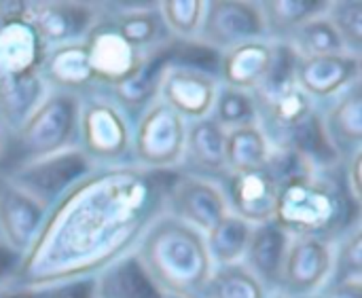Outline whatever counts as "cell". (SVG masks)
I'll return each mask as SVG.
<instances>
[{
    "instance_id": "1",
    "label": "cell",
    "mask_w": 362,
    "mask_h": 298,
    "mask_svg": "<svg viewBox=\"0 0 362 298\" xmlns=\"http://www.w3.org/2000/svg\"><path fill=\"white\" fill-rule=\"evenodd\" d=\"M178 172L144 167H106L91 172L45 216L36 239L17 269L23 288L93 278L95 271L132 252L161 216Z\"/></svg>"
},
{
    "instance_id": "2",
    "label": "cell",
    "mask_w": 362,
    "mask_h": 298,
    "mask_svg": "<svg viewBox=\"0 0 362 298\" xmlns=\"http://www.w3.org/2000/svg\"><path fill=\"white\" fill-rule=\"evenodd\" d=\"M138 256L168 298H199L214 271L206 237L170 214L146 229Z\"/></svg>"
},
{
    "instance_id": "3",
    "label": "cell",
    "mask_w": 362,
    "mask_h": 298,
    "mask_svg": "<svg viewBox=\"0 0 362 298\" xmlns=\"http://www.w3.org/2000/svg\"><path fill=\"white\" fill-rule=\"evenodd\" d=\"M358 208L344 182L305 174L280 186L274 222L291 237L331 239L358 225Z\"/></svg>"
},
{
    "instance_id": "4",
    "label": "cell",
    "mask_w": 362,
    "mask_h": 298,
    "mask_svg": "<svg viewBox=\"0 0 362 298\" xmlns=\"http://www.w3.org/2000/svg\"><path fill=\"white\" fill-rule=\"evenodd\" d=\"M81 102L72 93L55 91L45 97L38 108L15 129L0 153V176L8 172L66 150L72 138L78 133Z\"/></svg>"
},
{
    "instance_id": "5",
    "label": "cell",
    "mask_w": 362,
    "mask_h": 298,
    "mask_svg": "<svg viewBox=\"0 0 362 298\" xmlns=\"http://www.w3.org/2000/svg\"><path fill=\"white\" fill-rule=\"evenodd\" d=\"M185 140V119L163 100L155 97L142 110L136 133L132 138V150L144 169L168 172L182 161Z\"/></svg>"
},
{
    "instance_id": "6",
    "label": "cell",
    "mask_w": 362,
    "mask_h": 298,
    "mask_svg": "<svg viewBox=\"0 0 362 298\" xmlns=\"http://www.w3.org/2000/svg\"><path fill=\"white\" fill-rule=\"evenodd\" d=\"M78 136L83 153L91 163H119L132 150L127 112L106 95H93L81 106Z\"/></svg>"
},
{
    "instance_id": "7",
    "label": "cell",
    "mask_w": 362,
    "mask_h": 298,
    "mask_svg": "<svg viewBox=\"0 0 362 298\" xmlns=\"http://www.w3.org/2000/svg\"><path fill=\"white\" fill-rule=\"evenodd\" d=\"M91 169L93 163L85 157L81 148H66L8 172L4 180L15 184L47 208L55 203L76 182L89 176Z\"/></svg>"
},
{
    "instance_id": "8",
    "label": "cell",
    "mask_w": 362,
    "mask_h": 298,
    "mask_svg": "<svg viewBox=\"0 0 362 298\" xmlns=\"http://www.w3.org/2000/svg\"><path fill=\"white\" fill-rule=\"evenodd\" d=\"M0 78L38 72L47 53L25 17V2H0Z\"/></svg>"
},
{
    "instance_id": "9",
    "label": "cell",
    "mask_w": 362,
    "mask_h": 298,
    "mask_svg": "<svg viewBox=\"0 0 362 298\" xmlns=\"http://www.w3.org/2000/svg\"><path fill=\"white\" fill-rule=\"evenodd\" d=\"M265 30V17L255 2H206L199 42L216 51H229L244 42L261 40Z\"/></svg>"
},
{
    "instance_id": "10",
    "label": "cell",
    "mask_w": 362,
    "mask_h": 298,
    "mask_svg": "<svg viewBox=\"0 0 362 298\" xmlns=\"http://www.w3.org/2000/svg\"><path fill=\"white\" fill-rule=\"evenodd\" d=\"M331 273V244L320 237H295L288 246L280 288L286 298H310L327 288Z\"/></svg>"
},
{
    "instance_id": "11",
    "label": "cell",
    "mask_w": 362,
    "mask_h": 298,
    "mask_svg": "<svg viewBox=\"0 0 362 298\" xmlns=\"http://www.w3.org/2000/svg\"><path fill=\"white\" fill-rule=\"evenodd\" d=\"M165 210V214L182 220L199 233H208L225 214H229L223 189L206 178L182 174H178L168 191Z\"/></svg>"
},
{
    "instance_id": "12",
    "label": "cell",
    "mask_w": 362,
    "mask_h": 298,
    "mask_svg": "<svg viewBox=\"0 0 362 298\" xmlns=\"http://www.w3.org/2000/svg\"><path fill=\"white\" fill-rule=\"evenodd\" d=\"M25 17L45 49L78 42L98 23L93 6L83 2H25Z\"/></svg>"
},
{
    "instance_id": "13",
    "label": "cell",
    "mask_w": 362,
    "mask_h": 298,
    "mask_svg": "<svg viewBox=\"0 0 362 298\" xmlns=\"http://www.w3.org/2000/svg\"><path fill=\"white\" fill-rule=\"evenodd\" d=\"M361 59L348 51L331 53V55H312L297 59L295 81L297 87L312 100L337 97L348 87L358 81Z\"/></svg>"
},
{
    "instance_id": "14",
    "label": "cell",
    "mask_w": 362,
    "mask_h": 298,
    "mask_svg": "<svg viewBox=\"0 0 362 298\" xmlns=\"http://www.w3.org/2000/svg\"><path fill=\"white\" fill-rule=\"evenodd\" d=\"M159 100L172 106L185 121H199L210 114L218 85L210 72L187 66H170L159 85Z\"/></svg>"
},
{
    "instance_id": "15",
    "label": "cell",
    "mask_w": 362,
    "mask_h": 298,
    "mask_svg": "<svg viewBox=\"0 0 362 298\" xmlns=\"http://www.w3.org/2000/svg\"><path fill=\"white\" fill-rule=\"evenodd\" d=\"M223 193L227 199V208H231L233 214L242 220L250 225H263L267 220H274L280 184L267 172V167L227 174Z\"/></svg>"
},
{
    "instance_id": "16",
    "label": "cell",
    "mask_w": 362,
    "mask_h": 298,
    "mask_svg": "<svg viewBox=\"0 0 362 298\" xmlns=\"http://www.w3.org/2000/svg\"><path fill=\"white\" fill-rule=\"evenodd\" d=\"M85 47L95 83L110 87L125 81L142 59V53L129 47L110 21H98L87 34Z\"/></svg>"
},
{
    "instance_id": "17",
    "label": "cell",
    "mask_w": 362,
    "mask_h": 298,
    "mask_svg": "<svg viewBox=\"0 0 362 298\" xmlns=\"http://www.w3.org/2000/svg\"><path fill=\"white\" fill-rule=\"evenodd\" d=\"M45 205L2 178L0 184V235L6 246L25 254L45 220Z\"/></svg>"
},
{
    "instance_id": "18",
    "label": "cell",
    "mask_w": 362,
    "mask_h": 298,
    "mask_svg": "<svg viewBox=\"0 0 362 298\" xmlns=\"http://www.w3.org/2000/svg\"><path fill=\"white\" fill-rule=\"evenodd\" d=\"M174 61V40H168L142 55L136 70L112 87V100L127 110H144L157 95L163 74Z\"/></svg>"
},
{
    "instance_id": "19",
    "label": "cell",
    "mask_w": 362,
    "mask_h": 298,
    "mask_svg": "<svg viewBox=\"0 0 362 298\" xmlns=\"http://www.w3.org/2000/svg\"><path fill=\"white\" fill-rule=\"evenodd\" d=\"M291 235L278 227L274 220H267L252 229L248 248H246V269L267 288H280L284 261L288 254Z\"/></svg>"
},
{
    "instance_id": "20",
    "label": "cell",
    "mask_w": 362,
    "mask_h": 298,
    "mask_svg": "<svg viewBox=\"0 0 362 298\" xmlns=\"http://www.w3.org/2000/svg\"><path fill=\"white\" fill-rule=\"evenodd\" d=\"M95 298H168L148 275L138 252H127L95 278Z\"/></svg>"
},
{
    "instance_id": "21",
    "label": "cell",
    "mask_w": 362,
    "mask_h": 298,
    "mask_svg": "<svg viewBox=\"0 0 362 298\" xmlns=\"http://www.w3.org/2000/svg\"><path fill=\"white\" fill-rule=\"evenodd\" d=\"M274 61V47L263 40L244 42L221 53L218 70L225 78V87L240 91H255L263 85Z\"/></svg>"
},
{
    "instance_id": "22",
    "label": "cell",
    "mask_w": 362,
    "mask_h": 298,
    "mask_svg": "<svg viewBox=\"0 0 362 298\" xmlns=\"http://www.w3.org/2000/svg\"><path fill=\"white\" fill-rule=\"evenodd\" d=\"M325 131L335 150L346 159L361 150L362 144V89L361 81L337 95L335 104L322 119Z\"/></svg>"
},
{
    "instance_id": "23",
    "label": "cell",
    "mask_w": 362,
    "mask_h": 298,
    "mask_svg": "<svg viewBox=\"0 0 362 298\" xmlns=\"http://www.w3.org/2000/svg\"><path fill=\"white\" fill-rule=\"evenodd\" d=\"M40 72H42L40 74L42 81L57 87V91L72 93V95H76V91L89 89L95 83L87 57L85 40L57 47L53 53H49V57H45Z\"/></svg>"
},
{
    "instance_id": "24",
    "label": "cell",
    "mask_w": 362,
    "mask_h": 298,
    "mask_svg": "<svg viewBox=\"0 0 362 298\" xmlns=\"http://www.w3.org/2000/svg\"><path fill=\"white\" fill-rule=\"evenodd\" d=\"M182 159L195 172L225 174V129L212 117L191 121Z\"/></svg>"
},
{
    "instance_id": "25",
    "label": "cell",
    "mask_w": 362,
    "mask_h": 298,
    "mask_svg": "<svg viewBox=\"0 0 362 298\" xmlns=\"http://www.w3.org/2000/svg\"><path fill=\"white\" fill-rule=\"evenodd\" d=\"M45 81L40 72L0 78V119L13 131L38 108L45 100Z\"/></svg>"
},
{
    "instance_id": "26",
    "label": "cell",
    "mask_w": 362,
    "mask_h": 298,
    "mask_svg": "<svg viewBox=\"0 0 362 298\" xmlns=\"http://www.w3.org/2000/svg\"><path fill=\"white\" fill-rule=\"evenodd\" d=\"M269 140L257 123L225 133V167L229 174L263 169L269 161Z\"/></svg>"
},
{
    "instance_id": "27",
    "label": "cell",
    "mask_w": 362,
    "mask_h": 298,
    "mask_svg": "<svg viewBox=\"0 0 362 298\" xmlns=\"http://www.w3.org/2000/svg\"><path fill=\"white\" fill-rule=\"evenodd\" d=\"M250 235H252L250 222L242 220L235 214H225L208 231V237H206V246H208L212 265H216V267L238 265L246 254Z\"/></svg>"
},
{
    "instance_id": "28",
    "label": "cell",
    "mask_w": 362,
    "mask_h": 298,
    "mask_svg": "<svg viewBox=\"0 0 362 298\" xmlns=\"http://www.w3.org/2000/svg\"><path fill=\"white\" fill-rule=\"evenodd\" d=\"M117 34L134 49L142 47H159L165 38V23L157 11V6H136L132 11L121 13L115 21H110ZM168 42V40H165Z\"/></svg>"
},
{
    "instance_id": "29",
    "label": "cell",
    "mask_w": 362,
    "mask_h": 298,
    "mask_svg": "<svg viewBox=\"0 0 362 298\" xmlns=\"http://www.w3.org/2000/svg\"><path fill=\"white\" fill-rule=\"evenodd\" d=\"M199 298H267L265 286L244 267H214Z\"/></svg>"
},
{
    "instance_id": "30",
    "label": "cell",
    "mask_w": 362,
    "mask_h": 298,
    "mask_svg": "<svg viewBox=\"0 0 362 298\" xmlns=\"http://www.w3.org/2000/svg\"><path fill=\"white\" fill-rule=\"evenodd\" d=\"M329 13V11H327ZM316 15L301 23L293 34H291V47L301 55V57H312V55H331V53H344L346 47L341 42L339 32L335 30L333 21L329 15Z\"/></svg>"
},
{
    "instance_id": "31",
    "label": "cell",
    "mask_w": 362,
    "mask_h": 298,
    "mask_svg": "<svg viewBox=\"0 0 362 298\" xmlns=\"http://www.w3.org/2000/svg\"><path fill=\"white\" fill-rule=\"evenodd\" d=\"M331 2L322 0H280V2H263L261 13L265 17V25L278 34H293L308 19L327 13Z\"/></svg>"
},
{
    "instance_id": "32",
    "label": "cell",
    "mask_w": 362,
    "mask_h": 298,
    "mask_svg": "<svg viewBox=\"0 0 362 298\" xmlns=\"http://www.w3.org/2000/svg\"><path fill=\"white\" fill-rule=\"evenodd\" d=\"M212 108H214L212 119L223 129L244 127V125L255 123V119H257V102H255L252 93L231 89V87H223L216 93Z\"/></svg>"
},
{
    "instance_id": "33",
    "label": "cell",
    "mask_w": 362,
    "mask_h": 298,
    "mask_svg": "<svg viewBox=\"0 0 362 298\" xmlns=\"http://www.w3.org/2000/svg\"><path fill=\"white\" fill-rule=\"evenodd\" d=\"M163 23L172 30L178 40H189L193 34L199 32L206 2L202 0H165L157 6Z\"/></svg>"
},
{
    "instance_id": "34",
    "label": "cell",
    "mask_w": 362,
    "mask_h": 298,
    "mask_svg": "<svg viewBox=\"0 0 362 298\" xmlns=\"http://www.w3.org/2000/svg\"><path fill=\"white\" fill-rule=\"evenodd\" d=\"M362 278V233L356 225L344 235V242L333 256V273L329 284H352ZM327 284V286H329Z\"/></svg>"
},
{
    "instance_id": "35",
    "label": "cell",
    "mask_w": 362,
    "mask_h": 298,
    "mask_svg": "<svg viewBox=\"0 0 362 298\" xmlns=\"http://www.w3.org/2000/svg\"><path fill=\"white\" fill-rule=\"evenodd\" d=\"M329 19L339 32L346 51L358 55L362 49V2H335L329 6Z\"/></svg>"
},
{
    "instance_id": "36",
    "label": "cell",
    "mask_w": 362,
    "mask_h": 298,
    "mask_svg": "<svg viewBox=\"0 0 362 298\" xmlns=\"http://www.w3.org/2000/svg\"><path fill=\"white\" fill-rule=\"evenodd\" d=\"M38 298H95V278H78L40 288Z\"/></svg>"
},
{
    "instance_id": "37",
    "label": "cell",
    "mask_w": 362,
    "mask_h": 298,
    "mask_svg": "<svg viewBox=\"0 0 362 298\" xmlns=\"http://www.w3.org/2000/svg\"><path fill=\"white\" fill-rule=\"evenodd\" d=\"M361 159H362V150L354 153V155H350V157L346 159L344 180H341V182H344V186H346V191L350 193V197H352L356 203H361V197H362Z\"/></svg>"
},
{
    "instance_id": "38",
    "label": "cell",
    "mask_w": 362,
    "mask_h": 298,
    "mask_svg": "<svg viewBox=\"0 0 362 298\" xmlns=\"http://www.w3.org/2000/svg\"><path fill=\"white\" fill-rule=\"evenodd\" d=\"M21 258H23V254H19L17 250H13L4 242H0V282L13 278L17 273Z\"/></svg>"
},
{
    "instance_id": "39",
    "label": "cell",
    "mask_w": 362,
    "mask_h": 298,
    "mask_svg": "<svg viewBox=\"0 0 362 298\" xmlns=\"http://www.w3.org/2000/svg\"><path fill=\"white\" fill-rule=\"evenodd\" d=\"M361 282L352 284H329L318 298H361Z\"/></svg>"
},
{
    "instance_id": "40",
    "label": "cell",
    "mask_w": 362,
    "mask_h": 298,
    "mask_svg": "<svg viewBox=\"0 0 362 298\" xmlns=\"http://www.w3.org/2000/svg\"><path fill=\"white\" fill-rule=\"evenodd\" d=\"M0 298H38V290H34V288H23V286L4 288V290H0Z\"/></svg>"
},
{
    "instance_id": "41",
    "label": "cell",
    "mask_w": 362,
    "mask_h": 298,
    "mask_svg": "<svg viewBox=\"0 0 362 298\" xmlns=\"http://www.w3.org/2000/svg\"><path fill=\"white\" fill-rule=\"evenodd\" d=\"M0 153H2V140H0Z\"/></svg>"
},
{
    "instance_id": "42",
    "label": "cell",
    "mask_w": 362,
    "mask_h": 298,
    "mask_svg": "<svg viewBox=\"0 0 362 298\" xmlns=\"http://www.w3.org/2000/svg\"><path fill=\"white\" fill-rule=\"evenodd\" d=\"M0 184H2V176H0Z\"/></svg>"
},
{
    "instance_id": "43",
    "label": "cell",
    "mask_w": 362,
    "mask_h": 298,
    "mask_svg": "<svg viewBox=\"0 0 362 298\" xmlns=\"http://www.w3.org/2000/svg\"><path fill=\"white\" fill-rule=\"evenodd\" d=\"M310 298H318V297H310Z\"/></svg>"
},
{
    "instance_id": "44",
    "label": "cell",
    "mask_w": 362,
    "mask_h": 298,
    "mask_svg": "<svg viewBox=\"0 0 362 298\" xmlns=\"http://www.w3.org/2000/svg\"><path fill=\"white\" fill-rule=\"evenodd\" d=\"M0 21H2V19H0Z\"/></svg>"
}]
</instances>
